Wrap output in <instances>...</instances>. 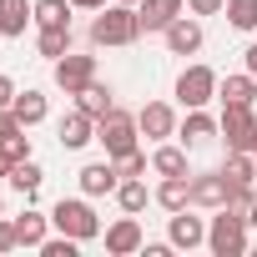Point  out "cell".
I'll list each match as a JSON object with an SVG mask.
<instances>
[{
  "mask_svg": "<svg viewBox=\"0 0 257 257\" xmlns=\"http://www.w3.org/2000/svg\"><path fill=\"white\" fill-rule=\"evenodd\" d=\"M96 142L106 147V157H111V162H121V157H132V152H137L142 126H137V116L126 111V106H111V111L96 121Z\"/></svg>",
  "mask_w": 257,
  "mask_h": 257,
  "instance_id": "cell-3",
  "label": "cell"
},
{
  "mask_svg": "<svg viewBox=\"0 0 257 257\" xmlns=\"http://www.w3.org/2000/svg\"><path fill=\"white\" fill-rule=\"evenodd\" d=\"M76 106H81V111H91V116L101 121V116H106V111L116 106V96H111V86H101V81H91V86H86V91L76 96Z\"/></svg>",
  "mask_w": 257,
  "mask_h": 257,
  "instance_id": "cell-27",
  "label": "cell"
},
{
  "mask_svg": "<svg viewBox=\"0 0 257 257\" xmlns=\"http://www.w3.org/2000/svg\"><path fill=\"white\" fill-rule=\"evenodd\" d=\"M177 137H182L187 152H197V147H207L212 137H222V126H217V116H207V106H192V111L177 121Z\"/></svg>",
  "mask_w": 257,
  "mask_h": 257,
  "instance_id": "cell-12",
  "label": "cell"
},
{
  "mask_svg": "<svg viewBox=\"0 0 257 257\" xmlns=\"http://www.w3.org/2000/svg\"><path fill=\"white\" fill-rule=\"evenodd\" d=\"M152 197L162 212H182V207H192V177H162Z\"/></svg>",
  "mask_w": 257,
  "mask_h": 257,
  "instance_id": "cell-19",
  "label": "cell"
},
{
  "mask_svg": "<svg viewBox=\"0 0 257 257\" xmlns=\"http://www.w3.org/2000/svg\"><path fill=\"white\" fill-rule=\"evenodd\" d=\"M21 132H26V121L6 106V111H0V142H11V137H21Z\"/></svg>",
  "mask_w": 257,
  "mask_h": 257,
  "instance_id": "cell-33",
  "label": "cell"
},
{
  "mask_svg": "<svg viewBox=\"0 0 257 257\" xmlns=\"http://www.w3.org/2000/svg\"><path fill=\"white\" fill-rule=\"evenodd\" d=\"M91 81H96V56H76V51H66V56L56 61V86H61L66 96H81Z\"/></svg>",
  "mask_w": 257,
  "mask_h": 257,
  "instance_id": "cell-7",
  "label": "cell"
},
{
  "mask_svg": "<svg viewBox=\"0 0 257 257\" xmlns=\"http://www.w3.org/2000/svg\"><path fill=\"white\" fill-rule=\"evenodd\" d=\"M252 157H257V137H252Z\"/></svg>",
  "mask_w": 257,
  "mask_h": 257,
  "instance_id": "cell-42",
  "label": "cell"
},
{
  "mask_svg": "<svg viewBox=\"0 0 257 257\" xmlns=\"http://www.w3.org/2000/svg\"><path fill=\"white\" fill-rule=\"evenodd\" d=\"M137 41H142V16H137V6L111 0V6L96 11V21H91V46H96V51H101V46H137Z\"/></svg>",
  "mask_w": 257,
  "mask_h": 257,
  "instance_id": "cell-1",
  "label": "cell"
},
{
  "mask_svg": "<svg viewBox=\"0 0 257 257\" xmlns=\"http://www.w3.org/2000/svg\"><path fill=\"white\" fill-rule=\"evenodd\" d=\"M26 26H36V0H0V36H26Z\"/></svg>",
  "mask_w": 257,
  "mask_h": 257,
  "instance_id": "cell-18",
  "label": "cell"
},
{
  "mask_svg": "<svg viewBox=\"0 0 257 257\" xmlns=\"http://www.w3.org/2000/svg\"><path fill=\"white\" fill-rule=\"evenodd\" d=\"M252 187H257V177H252Z\"/></svg>",
  "mask_w": 257,
  "mask_h": 257,
  "instance_id": "cell-44",
  "label": "cell"
},
{
  "mask_svg": "<svg viewBox=\"0 0 257 257\" xmlns=\"http://www.w3.org/2000/svg\"><path fill=\"white\" fill-rule=\"evenodd\" d=\"M217 126H222L227 152H252V137H257V116H252V106H222Z\"/></svg>",
  "mask_w": 257,
  "mask_h": 257,
  "instance_id": "cell-6",
  "label": "cell"
},
{
  "mask_svg": "<svg viewBox=\"0 0 257 257\" xmlns=\"http://www.w3.org/2000/svg\"><path fill=\"white\" fill-rule=\"evenodd\" d=\"M81 192L86 197H116V187H121V167L106 157V162H91V167H81Z\"/></svg>",
  "mask_w": 257,
  "mask_h": 257,
  "instance_id": "cell-15",
  "label": "cell"
},
{
  "mask_svg": "<svg viewBox=\"0 0 257 257\" xmlns=\"http://www.w3.org/2000/svg\"><path fill=\"white\" fill-rule=\"evenodd\" d=\"M56 137H61V147H66V152L91 147V142H96V116H91V111H81V106H76V111H66V116H61V126H56Z\"/></svg>",
  "mask_w": 257,
  "mask_h": 257,
  "instance_id": "cell-14",
  "label": "cell"
},
{
  "mask_svg": "<svg viewBox=\"0 0 257 257\" xmlns=\"http://www.w3.org/2000/svg\"><path fill=\"white\" fill-rule=\"evenodd\" d=\"M247 217L242 212H227V207H217V217L207 222V247H212V257H242L247 252Z\"/></svg>",
  "mask_w": 257,
  "mask_h": 257,
  "instance_id": "cell-4",
  "label": "cell"
},
{
  "mask_svg": "<svg viewBox=\"0 0 257 257\" xmlns=\"http://www.w3.org/2000/svg\"><path fill=\"white\" fill-rule=\"evenodd\" d=\"M0 217H6V202H0Z\"/></svg>",
  "mask_w": 257,
  "mask_h": 257,
  "instance_id": "cell-43",
  "label": "cell"
},
{
  "mask_svg": "<svg viewBox=\"0 0 257 257\" xmlns=\"http://www.w3.org/2000/svg\"><path fill=\"white\" fill-rule=\"evenodd\" d=\"M6 182H11V187H16V192H21L26 202H31V197L41 192L46 172H41V162H36V157H26V162H16V167H11V177H6Z\"/></svg>",
  "mask_w": 257,
  "mask_h": 257,
  "instance_id": "cell-22",
  "label": "cell"
},
{
  "mask_svg": "<svg viewBox=\"0 0 257 257\" xmlns=\"http://www.w3.org/2000/svg\"><path fill=\"white\" fill-rule=\"evenodd\" d=\"M217 71L212 66H187L182 76H177V101L192 111V106H207V101H217Z\"/></svg>",
  "mask_w": 257,
  "mask_h": 257,
  "instance_id": "cell-5",
  "label": "cell"
},
{
  "mask_svg": "<svg viewBox=\"0 0 257 257\" xmlns=\"http://www.w3.org/2000/svg\"><path fill=\"white\" fill-rule=\"evenodd\" d=\"M137 126H142L147 142H172V137H177V111H172L167 101H147V106L137 111Z\"/></svg>",
  "mask_w": 257,
  "mask_h": 257,
  "instance_id": "cell-13",
  "label": "cell"
},
{
  "mask_svg": "<svg viewBox=\"0 0 257 257\" xmlns=\"http://www.w3.org/2000/svg\"><path fill=\"white\" fill-rule=\"evenodd\" d=\"M71 0H36V31H56V26H71Z\"/></svg>",
  "mask_w": 257,
  "mask_h": 257,
  "instance_id": "cell-26",
  "label": "cell"
},
{
  "mask_svg": "<svg viewBox=\"0 0 257 257\" xmlns=\"http://www.w3.org/2000/svg\"><path fill=\"white\" fill-rule=\"evenodd\" d=\"M76 11H101V6H111V0H71Z\"/></svg>",
  "mask_w": 257,
  "mask_h": 257,
  "instance_id": "cell-38",
  "label": "cell"
},
{
  "mask_svg": "<svg viewBox=\"0 0 257 257\" xmlns=\"http://www.w3.org/2000/svg\"><path fill=\"white\" fill-rule=\"evenodd\" d=\"M167 242H172L177 252L207 247V222H202V217H192V207H182V212H172V217H167Z\"/></svg>",
  "mask_w": 257,
  "mask_h": 257,
  "instance_id": "cell-11",
  "label": "cell"
},
{
  "mask_svg": "<svg viewBox=\"0 0 257 257\" xmlns=\"http://www.w3.org/2000/svg\"><path fill=\"white\" fill-rule=\"evenodd\" d=\"M121 6H142V0H121Z\"/></svg>",
  "mask_w": 257,
  "mask_h": 257,
  "instance_id": "cell-41",
  "label": "cell"
},
{
  "mask_svg": "<svg viewBox=\"0 0 257 257\" xmlns=\"http://www.w3.org/2000/svg\"><path fill=\"white\" fill-rule=\"evenodd\" d=\"M147 202H157V197L147 192V182H142V177H121V187H116V207H121V212H137V217H142V212H147Z\"/></svg>",
  "mask_w": 257,
  "mask_h": 257,
  "instance_id": "cell-23",
  "label": "cell"
},
{
  "mask_svg": "<svg viewBox=\"0 0 257 257\" xmlns=\"http://www.w3.org/2000/svg\"><path fill=\"white\" fill-rule=\"evenodd\" d=\"M137 16H142V36H162L177 16H187V0H142Z\"/></svg>",
  "mask_w": 257,
  "mask_h": 257,
  "instance_id": "cell-16",
  "label": "cell"
},
{
  "mask_svg": "<svg viewBox=\"0 0 257 257\" xmlns=\"http://www.w3.org/2000/svg\"><path fill=\"white\" fill-rule=\"evenodd\" d=\"M227 26L232 31H257V0H227Z\"/></svg>",
  "mask_w": 257,
  "mask_h": 257,
  "instance_id": "cell-29",
  "label": "cell"
},
{
  "mask_svg": "<svg viewBox=\"0 0 257 257\" xmlns=\"http://www.w3.org/2000/svg\"><path fill=\"white\" fill-rule=\"evenodd\" d=\"M162 41H167V51H172V56H197V51H202V41H207L202 16H177V21L162 31Z\"/></svg>",
  "mask_w": 257,
  "mask_h": 257,
  "instance_id": "cell-9",
  "label": "cell"
},
{
  "mask_svg": "<svg viewBox=\"0 0 257 257\" xmlns=\"http://www.w3.org/2000/svg\"><path fill=\"white\" fill-rule=\"evenodd\" d=\"M41 252H46V257H76V252H81V242L61 232V237H46V242H41Z\"/></svg>",
  "mask_w": 257,
  "mask_h": 257,
  "instance_id": "cell-30",
  "label": "cell"
},
{
  "mask_svg": "<svg viewBox=\"0 0 257 257\" xmlns=\"http://www.w3.org/2000/svg\"><path fill=\"white\" fill-rule=\"evenodd\" d=\"M0 152H6L11 162H26V157H31V137L21 132V137H11V142H0Z\"/></svg>",
  "mask_w": 257,
  "mask_h": 257,
  "instance_id": "cell-32",
  "label": "cell"
},
{
  "mask_svg": "<svg viewBox=\"0 0 257 257\" xmlns=\"http://www.w3.org/2000/svg\"><path fill=\"white\" fill-rule=\"evenodd\" d=\"M16 237H21V247H41V242L51 237V212L26 207V212L16 217Z\"/></svg>",
  "mask_w": 257,
  "mask_h": 257,
  "instance_id": "cell-21",
  "label": "cell"
},
{
  "mask_svg": "<svg viewBox=\"0 0 257 257\" xmlns=\"http://www.w3.org/2000/svg\"><path fill=\"white\" fill-rule=\"evenodd\" d=\"M152 172H157V177H192V167H187V147L157 142V152H152Z\"/></svg>",
  "mask_w": 257,
  "mask_h": 257,
  "instance_id": "cell-20",
  "label": "cell"
},
{
  "mask_svg": "<svg viewBox=\"0 0 257 257\" xmlns=\"http://www.w3.org/2000/svg\"><path fill=\"white\" fill-rule=\"evenodd\" d=\"M71 41H76V36H71V26H56V31H36V56H46V61L56 66V61L71 51Z\"/></svg>",
  "mask_w": 257,
  "mask_h": 257,
  "instance_id": "cell-24",
  "label": "cell"
},
{
  "mask_svg": "<svg viewBox=\"0 0 257 257\" xmlns=\"http://www.w3.org/2000/svg\"><path fill=\"white\" fill-rule=\"evenodd\" d=\"M227 197H232V182H227L222 167L217 172H192V207L217 212V207H227Z\"/></svg>",
  "mask_w": 257,
  "mask_h": 257,
  "instance_id": "cell-10",
  "label": "cell"
},
{
  "mask_svg": "<svg viewBox=\"0 0 257 257\" xmlns=\"http://www.w3.org/2000/svg\"><path fill=\"white\" fill-rule=\"evenodd\" d=\"M51 227L66 232V237H76V242H96L101 237V217H96V207H91L86 192L81 197H61L51 207Z\"/></svg>",
  "mask_w": 257,
  "mask_h": 257,
  "instance_id": "cell-2",
  "label": "cell"
},
{
  "mask_svg": "<svg viewBox=\"0 0 257 257\" xmlns=\"http://www.w3.org/2000/svg\"><path fill=\"white\" fill-rule=\"evenodd\" d=\"M16 96H21V91H16V81L0 71V111H6V106H16Z\"/></svg>",
  "mask_w": 257,
  "mask_h": 257,
  "instance_id": "cell-36",
  "label": "cell"
},
{
  "mask_svg": "<svg viewBox=\"0 0 257 257\" xmlns=\"http://www.w3.org/2000/svg\"><path fill=\"white\" fill-rule=\"evenodd\" d=\"M116 167H121V177H147V167H152V157H147V152H142V147H137V152H132V157H121V162H116Z\"/></svg>",
  "mask_w": 257,
  "mask_h": 257,
  "instance_id": "cell-31",
  "label": "cell"
},
{
  "mask_svg": "<svg viewBox=\"0 0 257 257\" xmlns=\"http://www.w3.org/2000/svg\"><path fill=\"white\" fill-rule=\"evenodd\" d=\"M242 66H247V71H252V76H257V41H252V46H247V51H242Z\"/></svg>",
  "mask_w": 257,
  "mask_h": 257,
  "instance_id": "cell-37",
  "label": "cell"
},
{
  "mask_svg": "<svg viewBox=\"0 0 257 257\" xmlns=\"http://www.w3.org/2000/svg\"><path fill=\"white\" fill-rule=\"evenodd\" d=\"M11 111L26 121V132H31V126H41V121H46V111H51V106H46V96H41L36 86H26V91L16 96V106H11Z\"/></svg>",
  "mask_w": 257,
  "mask_h": 257,
  "instance_id": "cell-25",
  "label": "cell"
},
{
  "mask_svg": "<svg viewBox=\"0 0 257 257\" xmlns=\"http://www.w3.org/2000/svg\"><path fill=\"white\" fill-rule=\"evenodd\" d=\"M21 247V237H16V222H6V217H0V257H6V252H16Z\"/></svg>",
  "mask_w": 257,
  "mask_h": 257,
  "instance_id": "cell-34",
  "label": "cell"
},
{
  "mask_svg": "<svg viewBox=\"0 0 257 257\" xmlns=\"http://www.w3.org/2000/svg\"><path fill=\"white\" fill-rule=\"evenodd\" d=\"M11 167H16V162H11L6 152H0V177H11Z\"/></svg>",
  "mask_w": 257,
  "mask_h": 257,
  "instance_id": "cell-39",
  "label": "cell"
},
{
  "mask_svg": "<svg viewBox=\"0 0 257 257\" xmlns=\"http://www.w3.org/2000/svg\"><path fill=\"white\" fill-rule=\"evenodd\" d=\"M247 227H252V232H257V202H252V212H247Z\"/></svg>",
  "mask_w": 257,
  "mask_h": 257,
  "instance_id": "cell-40",
  "label": "cell"
},
{
  "mask_svg": "<svg viewBox=\"0 0 257 257\" xmlns=\"http://www.w3.org/2000/svg\"><path fill=\"white\" fill-rule=\"evenodd\" d=\"M217 101H222V106H252V101H257V76H252V71L222 76V81H217Z\"/></svg>",
  "mask_w": 257,
  "mask_h": 257,
  "instance_id": "cell-17",
  "label": "cell"
},
{
  "mask_svg": "<svg viewBox=\"0 0 257 257\" xmlns=\"http://www.w3.org/2000/svg\"><path fill=\"white\" fill-rule=\"evenodd\" d=\"M222 172H227V182H232V187H242V182H252V177H257V157H252V152H227Z\"/></svg>",
  "mask_w": 257,
  "mask_h": 257,
  "instance_id": "cell-28",
  "label": "cell"
},
{
  "mask_svg": "<svg viewBox=\"0 0 257 257\" xmlns=\"http://www.w3.org/2000/svg\"><path fill=\"white\" fill-rule=\"evenodd\" d=\"M106 252L111 257H132V252H142L147 247V232H142V222H137V212H126V217H116L106 232Z\"/></svg>",
  "mask_w": 257,
  "mask_h": 257,
  "instance_id": "cell-8",
  "label": "cell"
},
{
  "mask_svg": "<svg viewBox=\"0 0 257 257\" xmlns=\"http://www.w3.org/2000/svg\"><path fill=\"white\" fill-rule=\"evenodd\" d=\"M187 11H192V16H222L227 0H187Z\"/></svg>",
  "mask_w": 257,
  "mask_h": 257,
  "instance_id": "cell-35",
  "label": "cell"
}]
</instances>
